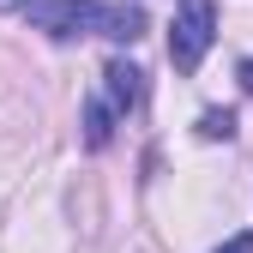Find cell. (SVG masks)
I'll use <instances>...</instances> for the list:
<instances>
[{
    "label": "cell",
    "mask_w": 253,
    "mask_h": 253,
    "mask_svg": "<svg viewBox=\"0 0 253 253\" xmlns=\"http://www.w3.org/2000/svg\"><path fill=\"white\" fill-rule=\"evenodd\" d=\"M241 90H253V60H241Z\"/></svg>",
    "instance_id": "7"
},
{
    "label": "cell",
    "mask_w": 253,
    "mask_h": 253,
    "mask_svg": "<svg viewBox=\"0 0 253 253\" xmlns=\"http://www.w3.org/2000/svg\"><path fill=\"white\" fill-rule=\"evenodd\" d=\"M0 6H12V0H0Z\"/></svg>",
    "instance_id": "8"
},
{
    "label": "cell",
    "mask_w": 253,
    "mask_h": 253,
    "mask_svg": "<svg viewBox=\"0 0 253 253\" xmlns=\"http://www.w3.org/2000/svg\"><path fill=\"white\" fill-rule=\"evenodd\" d=\"M24 18L48 30V37L73 42V37H109V42H133L145 18L133 6H103V0H24Z\"/></svg>",
    "instance_id": "1"
},
{
    "label": "cell",
    "mask_w": 253,
    "mask_h": 253,
    "mask_svg": "<svg viewBox=\"0 0 253 253\" xmlns=\"http://www.w3.org/2000/svg\"><path fill=\"white\" fill-rule=\"evenodd\" d=\"M217 37V6L211 0H181L175 6V24H169V60H175V73H193L205 48Z\"/></svg>",
    "instance_id": "2"
},
{
    "label": "cell",
    "mask_w": 253,
    "mask_h": 253,
    "mask_svg": "<svg viewBox=\"0 0 253 253\" xmlns=\"http://www.w3.org/2000/svg\"><path fill=\"white\" fill-rule=\"evenodd\" d=\"M145 73L139 67H121V60H115V67L103 73V97L115 103V115H126V109H139V97H145V84H139Z\"/></svg>",
    "instance_id": "3"
},
{
    "label": "cell",
    "mask_w": 253,
    "mask_h": 253,
    "mask_svg": "<svg viewBox=\"0 0 253 253\" xmlns=\"http://www.w3.org/2000/svg\"><path fill=\"white\" fill-rule=\"evenodd\" d=\"M115 121H121V115H115L109 97H90V103H84V145H90V151H103L109 133H115Z\"/></svg>",
    "instance_id": "4"
},
{
    "label": "cell",
    "mask_w": 253,
    "mask_h": 253,
    "mask_svg": "<svg viewBox=\"0 0 253 253\" xmlns=\"http://www.w3.org/2000/svg\"><path fill=\"white\" fill-rule=\"evenodd\" d=\"M217 253H253V235H229V241L217 247Z\"/></svg>",
    "instance_id": "6"
},
{
    "label": "cell",
    "mask_w": 253,
    "mask_h": 253,
    "mask_svg": "<svg viewBox=\"0 0 253 253\" xmlns=\"http://www.w3.org/2000/svg\"><path fill=\"white\" fill-rule=\"evenodd\" d=\"M199 133H205V139H229V133H235V115H217V109H211V115L199 121Z\"/></svg>",
    "instance_id": "5"
}]
</instances>
